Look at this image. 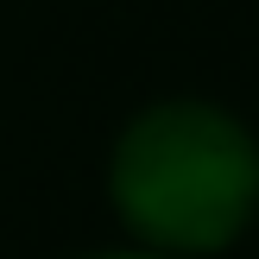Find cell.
I'll use <instances>...</instances> for the list:
<instances>
[{"label":"cell","mask_w":259,"mask_h":259,"mask_svg":"<svg viewBox=\"0 0 259 259\" xmlns=\"http://www.w3.org/2000/svg\"><path fill=\"white\" fill-rule=\"evenodd\" d=\"M120 209L164 247H215L247 222L259 196V158L228 114L158 108L126 133L114 164Z\"/></svg>","instance_id":"6da1fadb"}]
</instances>
